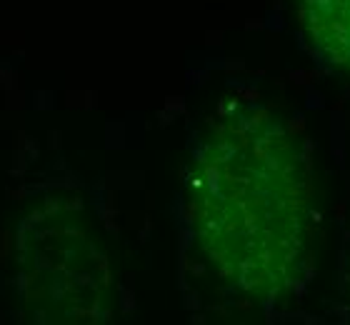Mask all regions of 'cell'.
Segmentation results:
<instances>
[{
	"label": "cell",
	"instance_id": "6da1fadb",
	"mask_svg": "<svg viewBox=\"0 0 350 325\" xmlns=\"http://www.w3.org/2000/svg\"><path fill=\"white\" fill-rule=\"evenodd\" d=\"M198 188L215 255L245 285L278 296L306 281L318 235L315 170L283 123L250 118L220 138Z\"/></svg>",
	"mask_w": 350,
	"mask_h": 325
},
{
	"label": "cell",
	"instance_id": "7a4b0ae2",
	"mask_svg": "<svg viewBox=\"0 0 350 325\" xmlns=\"http://www.w3.org/2000/svg\"><path fill=\"white\" fill-rule=\"evenodd\" d=\"M295 8L313 51L350 75V0H295Z\"/></svg>",
	"mask_w": 350,
	"mask_h": 325
}]
</instances>
